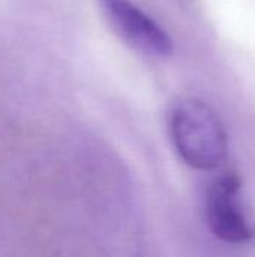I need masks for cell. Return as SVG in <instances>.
Masks as SVG:
<instances>
[{"mask_svg":"<svg viewBox=\"0 0 255 257\" xmlns=\"http://www.w3.org/2000/svg\"><path fill=\"white\" fill-rule=\"evenodd\" d=\"M171 142L179 157L197 170L218 169L227 158L228 139L215 110L200 99L177 102L168 117Z\"/></svg>","mask_w":255,"mask_h":257,"instance_id":"6da1fadb","label":"cell"},{"mask_svg":"<svg viewBox=\"0 0 255 257\" xmlns=\"http://www.w3.org/2000/svg\"><path fill=\"white\" fill-rule=\"evenodd\" d=\"M242 179L236 172H222L207 188L206 220L212 233L231 245L254 239L255 230L240 199Z\"/></svg>","mask_w":255,"mask_h":257,"instance_id":"7a4b0ae2","label":"cell"},{"mask_svg":"<svg viewBox=\"0 0 255 257\" xmlns=\"http://www.w3.org/2000/svg\"><path fill=\"white\" fill-rule=\"evenodd\" d=\"M99 5L110 27L129 47L152 57L171 56L168 33L131 0H99Z\"/></svg>","mask_w":255,"mask_h":257,"instance_id":"3957f363","label":"cell"}]
</instances>
